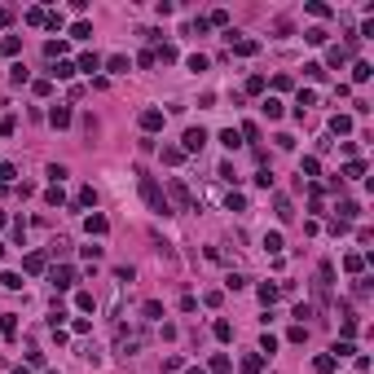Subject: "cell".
<instances>
[{
    "label": "cell",
    "instance_id": "cell-6",
    "mask_svg": "<svg viewBox=\"0 0 374 374\" xmlns=\"http://www.w3.org/2000/svg\"><path fill=\"white\" fill-rule=\"evenodd\" d=\"M313 370H317V374H335V357H330V352L317 357V361H313Z\"/></svg>",
    "mask_w": 374,
    "mask_h": 374
},
{
    "label": "cell",
    "instance_id": "cell-7",
    "mask_svg": "<svg viewBox=\"0 0 374 374\" xmlns=\"http://www.w3.org/2000/svg\"><path fill=\"white\" fill-rule=\"evenodd\" d=\"M141 123H146L150 132H154V128H163V110H146V114H141Z\"/></svg>",
    "mask_w": 374,
    "mask_h": 374
},
{
    "label": "cell",
    "instance_id": "cell-17",
    "mask_svg": "<svg viewBox=\"0 0 374 374\" xmlns=\"http://www.w3.org/2000/svg\"><path fill=\"white\" fill-rule=\"evenodd\" d=\"M71 282H75V273H71V269H57V273H53V286H71Z\"/></svg>",
    "mask_w": 374,
    "mask_h": 374
},
{
    "label": "cell",
    "instance_id": "cell-3",
    "mask_svg": "<svg viewBox=\"0 0 374 374\" xmlns=\"http://www.w3.org/2000/svg\"><path fill=\"white\" fill-rule=\"evenodd\" d=\"M273 207H277V220H291V216H295V207H291V198H282V194L273 198Z\"/></svg>",
    "mask_w": 374,
    "mask_h": 374
},
{
    "label": "cell",
    "instance_id": "cell-21",
    "mask_svg": "<svg viewBox=\"0 0 374 374\" xmlns=\"http://www.w3.org/2000/svg\"><path fill=\"white\" fill-rule=\"evenodd\" d=\"M264 114H269V119H282V101L269 97V101H264Z\"/></svg>",
    "mask_w": 374,
    "mask_h": 374
},
{
    "label": "cell",
    "instance_id": "cell-16",
    "mask_svg": "<svg viewBox=\"0 0 374 374\" xmlns=\"http://www.w3.org/2000/svg\"><path fill=\"white\" fill-rule=\"evenodd\" d=\"M343 269H348V273H361V269H365V256H348V260H343Z\"/></svg>",
    "mask_w": 374,
    "mask_h": 374
},
{
    "label": "cell",
    "instance_id": "cell-18",
    "mask_svg": "<svg viewBox=\"0 0 374 374\" xmlns=\"http://www.w3.org/2000/svg\"><path fill=\"white\" fill-rule=\"evenodd\" d=\"M304 75H308V80H326V66L322 62H308V66H304Z\"/></svg>",
    "mask_w": 374,
    "mask_h": 374
},
{
    "label": "cell",
    "instance_id": "cell-12",
    "mask_svg": "<svg viewBox=\"0 0 374 374\" xmlns=\"http://www.w3.org/2000/svg\"><path fill=\"white\" fill-rule=\"evenodd\" d=\"M330 128H335V132H352V119H348V114H335Z\"/></svg>",
    "mask_w": 374,
    "mask_h": 374
},
{
    "label": "cell",
    "instance_id": "cell-20",
    "mask_svg": "<svg viewBox=\"0 0 374 374\" xmlns=\"http://www.w3.org/2000/svg\"><path fill=\"white\" fill-rule=\"evenodd\" d=\"M71 35H75V40H88V35H93V27H88V22H75V27H71Z\"/></svg>",
    "mask_w": 374,
    "mask_h": 374
},
{
    "label": "cell",
    "instance_id": "cell-25",
    "mask_svg": "<svg viewBox=\"0 0 374 374\" xmlns=\"http://www.w3.org/2000/svg\"><path fill=\"white\" fill-rule=\"evenodd\" d=\"M114 71V75H123V71H128V57H110V62H106Z\"/></svg>",
    "mask_w": 374,
    "mask_h": 374
},
{
    "label": "cell",
    "instance_id": "cell-15",
    "mask_svg": "<svg viewBox=\"0 0 374 374\" xmlns=\"http://www.w3.org/2000/svg\"><path fill=\"white\" fill-rule=\"evenodd\" d=\"M260 49V44H256V40H238V44H233V53H242V57H251V53Z\"/></svg>",
    "mask_w": 374,
    "mask_h": 374
},
{
    "label": "cell",
    "instance_id": "cell-13",
    "mask_svg": "<svg viewBox=\"0 0 374 374\" xmlns=\"http://www.w3.org/2000/svg\"><path fill=\"white\" fill-rule=\"evenodd\" d=\"M220 141H225L229 150H238V146H242V137H238V132H233V128H225V132H220Z\"/></svg>",
    "mask_w": 374,
    "mask_h": 374
},
{
    "label": "cell",
    "instance_id": "cell-4",
    "mask_svg": "<svg viewBox=\"0 0 374 374\" xmlns=\"http://www.w3.org/2000/svg\"><path fill=\"white\" fill-rule=\"evenodd\" d=\"M49 119H53V128H66V123H71V110H66V106H53Z\"/></svg>",
    "mask_w": 374,
    "mask_h": 374
},
{
    "label": "cell",
    "instance_id": "cell-24",
    "mask_svg": "<svg viewBox=\"0 0 374 374\" xmlns=\"http://www.w3.org/2000/svg\"><path fill=\"white\" fill-rule=\"evenodd\" d=\"M317 167H322L317 159H304V167H299V176H317Z\"/></svg>",
    "mask_w": 374,
    "mask_h": 374
},
{
    "label": "cell",
    "instance_id": "cell-26",
    "mask_svg": "<svg viewBox=\"0 0 374 374\" xmlns=\"http://www.w3.org/2000/svg\"><path fill=\"white\" fill-rule=\"evenodd\" d=\"M264 246H269V251H282V233H264Z\"/></svg>",
    "mask_w": 374,
    "mask_h": 374
},
{
    "label": "cell",
    "instance_id": "cell-9",
    "mask_svg": "<svg viewBox=\"0 0 374 374\" xmlns=\"http://www.w3.org/2000/svg\"><path fill=\"white\" fill-rule=\"evenodd\" d=\"M172 198H176L180 207H190V190H185V185H180V180H172Z\"/></svg>",
    "mask_w": 374,
    "mask_h": 374
},
{
    "label": "cell",
    "instance_id": "cell-1",
    "mask_svg": "<svg viewBox=\"0 0 374 374\" xmlns=\"http://www.w3.org/2000/svg\"><path fill=\"white\" fill-rule=\"evenodd\" d=\"M141 198L150 203V212L167 216V194L159 190V180H154V176H141Z\"/></svg>",
    "mask_w": 374,
    "mask_h": 374
},
{
    "label": "cell",
    "instance_id": "cell-23",
    "mask_svg": "<svg viewBox=\"0 0 374 374\" xmlns=\"http://www.w3.org/2000/svg\"><path fill=\"white\" fill-rule=\"evenodd\" d=\"M326 57H330V66H343V62H348V49H330Z\"/></svg>",
    "mask_w": 374,
    "mask_h": 374
},
{
    "label": "cell",
    "instance_id": "cell-5",
    "mask_svg": "<svg viewBox=\"0 0 374 374\" xmlns=\"http://www.w3.org/2000/svg\"><path fill=\"white\" fill-rule=\"evenodd\" d=\"M370 75H374V66H370V62H357V66H352V80H357V84H365Z\"/></svg>",
    "mask_w": 374,
    "mask_h": 374
},
{
    "label": "cell",
    "instance_id": "cell-22",
    "mask_svg": "<svg viewBox=\"0 0 374 374\" xmlns=\"http://www.w3.org/2000/svg\"><path fill=\"white\" fill-rule=\"evenodd\" d=\"M304 40H308V44H326V31H322V27H313V31H304Z\"/></svg>",
    "mask_w": 374,
    "mask_h": 374
},
{
    "label": "cell",
    "instance_id": "cell-8",
    "mask_svg": "<svg viewBox=\"0 0 374 374\" xmlns=\"http://www.w3.org/2000/svg\"><path fill=\"white\" fill-rule=\"evenodd\" d=\"M313 101H317V93H313V88H299V119H304V110H308Z\"/></svg>",
    "mask_w": 374,
    "mask_h": 374
},
{
    "label": "cell",
    "instance_id": "cell-11",
    "mask_svg": "<svg viewBox=\"0 0 374 374\" xmlns=\"http://www.w3.org/2000/svg\"><path fill=\"white\" fill-rule=\"evenodd\" d=\"M352 352H357V348H352V343H348V339H343V343H335V348H330V357H335V361H339V357H352Z\"/></svg>",
    "mask_w": 374,
    "mask_h": 374
},
{
    "label": "cell",
    "instance_id": "cell-10",
    "mask_svg": "<svg viewBox=\"0 0 374 374\" xmlns=\"http://www.w3.org/2000/svg\"><path fill=\"white\" fill-rule=\"evenodd\" d=\"M97 66H101V57H97V53H84V57H80V71H88V75H93Z\"/></svg>",
    "mask_w": 374,
    "mask_h": 374
},
{
    "label": "cell",
    "instance_id": "cell-2",
    "mask_svg": "<svg viewBox=\"0 0 374 374\" xmlns=\"http://www.w3.org/2000/svg\"><path fill=\"white\" fill-rule=\"evenodd\" d=\"M203 146H207V132H203V128H190V132H185V150H190V154H198Z\"/></svg>",
    "mask_w": 374,
    "mask_h": 374
},
{
    "label": "cell",
    "instance_id": "cell-19",
    "mask_svg": "<svg viewBox=\"0 0 374 374\" xmlns=\"http://www.w3.org/2000/svg\"><path fill=\"white\" fill-rule=\"evenodd\" d=\"M53 75H57V80H71V75H75V66H71V62H57V66H53Z\"/></svg>",
    "mask_w": 374,
    "mask_h": 374
},
{
    "label": "cell",
    "instance_id": "cell-27",
    "mask_svg": "<svg viewBox=\"0 0 374 374\" xmlns=\"http://www.w3.org/2000/svg\"><path fill=\"white\" fill-rule=\"evenodd\" d=\"M242 374H260V357H246L242 361Z\"/></svg>",
    "mask_w": 374,
    "mask_h": 374
},
{
    "label": "cell",
    "instance_id": "cell-14",
    "mask_svg": "<svg viewBox=\"0 0 374 374\" xmlns=\"http://www.w3.org/2000/svg\"><path fill=\"white\" fill-rule=\"evenodd\" d=\"M84 225H88V233H106V216H88Z\"/></svg>",
    "mask_w": 374,
    "mask_h": 374
}]
</instances>
